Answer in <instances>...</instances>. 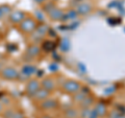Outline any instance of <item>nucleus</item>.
<instances>
[{"instance_id": "f257e3e1", "label": "nucleus", "mask_w": 125, "mask_h": 118, "mask_svg": "<svg viewBox=\"0 0 125 118\" xmlns=\"http://www.w3.org/2000/svg\"><path fill=\"white\" fill-rule=\"evenodd\" d=\"M38 25L39 24H38L36 19L27 16V17L21 23H19L18 27H19V30H20L21 33H23L24 35H30V34H32L33 31L36 30Z\"/></svg>"}, {"instance_id": "f03ea898", "label": "nucleus", "mask_w": 125, "mask_h": 118, "mask_svg": "<svg viewBox=\"0 0 125 118\" xmlns=\"http://www.w3.org/2000/svg\"><path fill=\"white\" fill-rule=\"evenodd\" d=\"M83 87L80 82H78L76 80H72V78H68V80H65L62 83V91L70 95H73L76 92H78Z\"/></svg>"}, {"instance_id": "7ed1b4c3", "label": "nucleus", "mask_w": 125, "mask_h": 118, "mask_svg": "<svg viewBox=\"0 0 125 118\" xmlns=\"http://www.w3.org/2000/svg\"><path fill=\"white\" fill-rule=\"evenodd\" d=\"M39 108L40 110L44 112H50V111H54L60 108V101L57 98H46L45 100L39 103Z\"/></svg>"}, {"instance_id": "20e7f679", "label": "nucleus", "mask_w": 125, "mask_h": 118, "mask_svg": "<svg viewBox=\"0 0 125 118\" xmlns=\"http://www.w3.org/2000/svg\"><path fill=\"white\" fill-rule=\"evenodd\" d=\"M19 71L14 67L7 66V67H3L0 70V76L1 78L5 81H17L19 80Z\"/></svg>"}, {"instance_id": "39448f33", "label": "nucleus", "mask_w": 125, "mask_h": 118, "mask_svg": "<svg viewBox=\"0 0 125 118\" xmlns=\"http://www.w3.org/2000/svg\"><path fill=\"white\" fill-rule=\"evenodd\" d=\"M40 88H41V82L39 81L38 78H30V80H28V82L26 83L24 91H25L26 95L31 98Z\"/></svg>"}, {"instance_id": "423d86ee", "label": "nucleus", "mask_w": 125, "mask_h": 118, "mask_svg": "<svg viewBox=\"0 0 125 118\" xmlns=\"http://www.w3.org/2000/svg\"><path fill=\"white\" fill-rule=\"evenodd\" d=\"M47 15H48L50 20L54 21V22H61V21H62V20H65L66 19V13L62 9L56 7V6H54Z\"/></svg>"}, {"instance_id": "0eeeda50", "label": "nucleus", "mask_w": 125, "mask_h": 118, "mask_svg": "<svg viewBox=\"0 0 125 118\" xmlns=\"http://www.w3.org/2000/svg\"><path fill=\"white\" fill-rule=\"evenodd\" d=\"M27 17V14L25 12L23 11H14L11 12L9 16V19L11 23H14V24H19V23H21L24 19Z\"/></svg>"}, {"instance_id": "6e6552de", "label": "nucleus", "mask_w": 125, "mask_h": 118, "mask_svg": "<svg viewBox=\"0 0 125 118\" xmlns=\"http://www.w3.org/2000/svg\"><path fill=\"white\" fill-rule=\"evenodd\" d=\"M75 11H76L77 15L85 16V15L90 14L93 11V5L90 4V3H88V2H81V3H79V4L76 6Z\"/></svg>"}, {"instance_id": "1a4fd4ad", "label": "nucleus", "mask_w": 125, "mask_h": 118, "mask_svg": "<svg viewBox=\"0 0 125 118\" xmlns=\"http://www.w3.org/2000/svg\"><path fill=\"white\" fill-rule=\"evenodd\" d=\"M41 87L46 89L47 91L52 92L56 87V82L53 77L51 76H47L45 78H43V81L41 82Z\"/></svg>"}, {"instance_id": "9d476101", "label": "nucleus", "mask_w": 125, "mask_h": 118, "mask_svg": "<svg viewBox=\"0 0 125 118\" xmlns=\"http://www.w3.org/2000/svg\"><path fill=\"white\" fill-rule=\"evenodd\" d=\"M89 94H91V93H90V89L87 88V87H84V86H83L79 91L76 92L75 94H73L72 98H73V100L75 101V103L79 104L81 100H83L84 98L89 95Z\"/></svg>"}, {"instance_id": "9b49d317", "label": "nucleus", "mask_w": 125, "mask_h": 118, "mask_svg": "<svg viewBox=\"0 0 125 118\" xmlns=\"http://www.w3.org/2000/svg\"><path fill=\"white\" fill-rule=\"evenodd\" d=\"M50 95H51V92H49V91H47L46 89H44V88H40L38 90V91L36 92V94L31 97L32 99L34 100V101H38V103H41V101H43V100H45L46 98H48V97H50Z\"/></svg>"}, {"instance_id": "f8f14e48", "label": "nucleus", "mask_w": 125, "mask_h": 118, "mask_svg": "<svg viewBox=\"0 0 125 118\" xmlns=\"http://www.w3.org/2000/svg\"><path fill=\"white\" fill-rule=\"evenodd\" d=\"M40 53H41L40 46H38L37 44H31L27 47V49L25 51V56H27L30 59H33V58H37L40 56Z\"/></svg>"}, {"instance_id": "ddd939ff", "label": "nucleus", "mask_w": 125, "mask_h": 118, "mask_svg": "<svg viewBox=\"0 0 125 118\" xmlns=\"http://www.w3.org/2000/svg\"><path fill=\"white\" fill-rule=\"evenodd\" d=\"M48 26H47V24H41V25H38L36 30L33 31V36L38 38V40H41V39H43L47 34H48Z\"/></svg>"}, {"instance_id": "4468645a", "label": "nucleus", "mask_w": 125, "mask_h": 118, "mask_svg": "<svg viewBox=\"0 0 125 118\" xmlns=\"http://www.w3.org/2000/svg\"><path fill=\"white\" fill-rule=\"evenodd\" d=\"M36 71H37L36 66L27 64V65H24V66L22 67L20 75H23V76H24V78H28V80H29V77L32 75V74L36 72Z\"/></svg>"}, {"instance_id": "2eb2a0df", "label": "nucleus", "mask_w": 125, "mask_h": 118, "mask_svg": "<svg viewBox=\"0 0 125 118\" xmlns=\"http://www.w3.org/2000/svg\"><path fill=\"white\" fill-rule=\"evenodd\" d=\"M94 104H95V98H94L92 94H89V95L85 97L83 100H81L78 105L80 106V108H91Z\"/></svg>"}, {"instance_id": "dca6fc26", "label": "nucleus", "mask_w": 125, "mask_h": 118, "mask_svg": "<svg viewBox=\"0 0 125 118\" xmlns=\"http://www.w3.org/2000/svg\"><path fill=\"white\" fill-rule=\"evenodd\" d=\"M95 112L97 113L98 117H103L107 114V108L103 103H98L95 106Z\"/></svg>"}, {"instance_id": "f3484780", "label": "nucleus", "mask_w": 125, "mask_h": 118, "mask_svg": "<svg viewBox=\"0 0 125 118\" xmlns=\"http://www.w3.org/2000/svg\"><path fill=\"white\" fill-rule=\"evenodd\" d=\"M64 115L66 118H78L79 117V110L75 108H68L64 112Z\"/></svg>"}, {"instance_id": "a211bd4d", "label": "nucleus", "mask_w": 125, "mask_h": 118, "mask_svg": "<svg viewBox=\"0 0 125 118\" xmlns=\"http://www.w3.org/2000/svg\"><path fill=\"white\" fill-rule=\"evenodd\" d=\"M11 12H13V11H11L10 5H1V6H0V13H1L2 18L3 17H9Z\"/></svg>"}, {"instance_id": "6ab92c4d", "label": "nucleus", "mask_w": 125, "mask_h": 118, "mask_svg": "<svg viewBox=\"0 0 125 118\" xmlns=\"http://www.w3.org/2000/svg\"><path fill=\"white\" fill-rule=\"evenodd\" d=\"M54 42L52 41H45L43 43V48H44L46 51H52L54 49Z\"/></svg>"}, {"instance_id": "aec40b11", "label": "nucleus", "mask_w": 125, "mask_h": 118, "mask_svg": "<svg viewBox=\"0 0 125 118\" xmlns=\"http://www.w3.org/2000/svg\"><path fill=\"white\" fill-rule=\"evenodd\" d=\"M10 118H25V115L20 110H14Z\"/></svg>"}, {"instance_id": "412c9836", "label": "nucleus", "mask_w": 125, "mask_h": 118, "mask_svg": "<svg viewBox=\"0 0 125 118\" xmlns=\"http://www.w3.org/2000/svg\"><path fill=\"white\" fill-rule=\"evenodd\" d=\"M54 6H55V5H54V3H52V2H48V1H47L46 3H44V4H43V9H44V12H46V13L48 14L49 12L51 11Z\"/></svg>"}, {"instance_id": "4be33fe9", "label": "nucleus", "mask_w": 125, "mask_h": 118, "mask_svg": "<svg viewBox=\"0 0 125 118\" xmlns=\"http://www.w3.org/2000/svg\"><path fill=\"white\" fill-rule=\"evenodd\" d=\"M36 1V3H38V4H41V5H43L44 3H46L48 0H34Z\"/></svg>"}, {"instance_id": "5701e85b", "label": "nucleus", "mask_w": 125, "mask_h": 118, "mask_svg": "<svg viewBox=\"0 0 125 118\" xmlns=\"http://www.w3.org/2000/svg\"><path fill=\"white\" fill-rule=\"evenodd\" d=\"M39 118H52L49 114H42V115L39 116Z\"/></svg>"}, {"instance_id": "b1692460", "label": "nucleus", "mask_w": 125, "mask_h": 118, "mask_svg": "<svg viewBox=\"0 0 125 118\" xmlns=\"http://www.w3.org/2000/svg\"><path fill=\"white\" fill-rule=\"evenodd\" d=\"M2 112H3V105L1 101H0V113H2Z\"/></svg>"}, {"instance_id": "393cba45", "label": "nucleus", "mask_w": 125, "mask_h": 118, "mask_svg": "<svg viewBox=\"0 0 125 118\" xmlns=\"http://www.w3.org/2000/svg\"><path fill=\"white\" fill-rule=\"evenodd\" d=\"M118 118H125V115H120Z\"/></svg>"}, {"instance_id": "a878e982", "label": "nucleus", "mask_w": 125, "mask_h": 118, "mask_svg": "<svg viewBox=\"0 0 125 118\" xmlns=\"http://www.w3.org/2000/svg\"><path fill=\"white\" fill-rule=\"evenodd\" d=\"M3 68V67H2V64H1V63H0V70H1Z\"/></svg>"}, {"instance_id": "bb28decb", "label": "nucleus", "mask_w": 125, "mask_h": 118, "mask_svg": "<svg viewBox=\"0 0 125 118\" xmlns=\"http://www.w3.org/2000/svg\"><path fill=\"white\" fill-rule=\"evenodd\" d=\"M2 18V16H1V13H0V19H1Z\"/></svg>"}, {"instance_id": "cd10ccee", "label": "nucleus", "mask_w": 125, "mask_h": 118, "mask_svg": "<svg viewBox=\"0 0 125 118\" xmlns=\"http://www.w3.org/2000/svg\"><path fill=\"white\" fill-rule=\"evenodd\" d=\"M65 118H66V117H65Z\"/></svg>"}]
</instances>
